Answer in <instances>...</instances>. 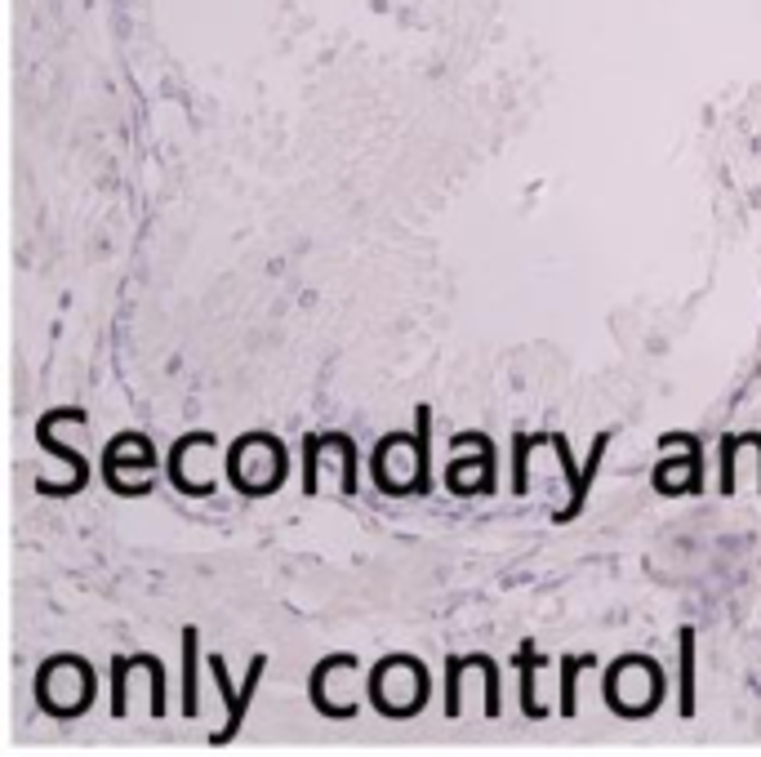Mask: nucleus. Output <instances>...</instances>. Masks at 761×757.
Wrapping results in <instances>:
<instances>
[{
    "mask_svg": "<svg viewBox=\"0 0 761 757\" xmlns=\"http://www.w3.org/2000/svg\"><path fill=\"white\" fill-rule=\"evenodd\" d=\"M530 433H517L512 436V490L526 494L530 490Z\"/></svg>",
    "mask_w": 761,
    "mask_h": 757,
    "instance_id": "16",
    "label": "nucleus"
},
{
    "mask_svg": "<svg viewBox=\"0 0 761 757\" xmlns=\"http://www.w3.org/2000/svg\"><path fill=\"white\" fill-rule=\"evenodd\" d=\"M210 673H214L218 695H223V704H227V722L210 735V744H232V740L241 735V726H245L250 704H254V695H259V682H263V673H268V655H254V659H250V673H245V686H241V691L232 686V677H227V659H223V655H210Z\"/></svg>",
    "mask_w": 761,
    "mask_h": 757,
    "instance_id": "2",
    "label": "nucleus"
},
{
    "mask_svg": "<svg viewBox=\"0 0 761 757\" xmlns=\"http://www.w3.org/2000/svg\"><path fill=\"white\" fill-rule=\"evenodd\" d=\"M321 455H326V450H321L317 433H308L303 436V494H317V490H321V473H317V468H321Z\"/></svg>",
    "mask_w": 761,
    "mask_h": 757,
    "instance_id": "19",
    "label": "nucleus"
},
{
    "mask_svg": "<svg viewBox=\"0 0 761 757\" xmlns=\"http://www.w3.org/2000/svg\"><path fill=\"white\" fill-rule=\"evenodd\" d=\"M552 441V450H556V459H561V473H566V490H570V499H566V508H556L552 513V522L556 526H570L579 513H584V503H588V490H593V482H597L601 464H605V450H610V433H597V441H593V450H588V459L579 464L575 455H570V441L561 433L547 436Z\"/></svg>",
    "mask_w": 761,
    "mask_h": 757,
    "instance_id": "1",
    "label": "nucleus"
},
{
    "mask_svg": "<svg viewBox=\"0 0 761 757\" xmlns=\"http://www.w3.org/2000/svg\"><path fill=\"white\" fill-rule=\"evenodd\" d=\"M143 668H147V677H152V717H165V664L157 659V655H134Z\"/></svg>",
    "mask_w": 761,
    "mask_h": 757,
    "instance_id": "21",
    "label": "nucleus"
},
{
    "mask_svg": "<svg viewBox=\"0 0 761 757\" xmlns=\"http://www.w3.org/2000/svg\"><path fill=\"white\" fill-rule=\"evenodd\" d=\"M334 446H338V455H343V494H357L361 486V464H357V441L347 433H334Z\"/></svg>",
    "mask_w": 761,
    "mask_h": 757,
    "instance_id": "18",
    "label": "nucleus"
},
{
    "mask_svg": "<svg viewBox=\"0 0 761 757\" xmlns=\"http://www.w3.org/2000/svg\"><path fill=\"white\" fill-rule=\"evenodd\" d=\"M695 642H699V633L690 624L677 628V713L686 722L695 717Z\"/></svg>",
    "mask_w": 761,
    "mask_h": 757,
    "instance_id": "11",
    "label": "nucleus"
},
{
    "mask_svg": "<svg viewBox=\"0 0 761 757\" xmlns=\"http://www.w3.org/2000/svg\"><path fill=\"white\" fill-rule=\"evenodd\" d=\"M129 668H134V659H129V655H111V664H108L111 717H125V700H129V691H125V677H129Z\"/></svg>",
    "mask_w": 761,
    "mask_h": 757,
    "instance_id": "15",
    "label": "nucleus"
},
{
    "mask_svg": "<svg viewBox=\"0 0 761 757\" xmlns=\"http://www.w3.org/2000/svg\"><path fill=\"white\" fill-rule=\"evenodd\" d=\"M512 664H517V673H521V713L539 722V717L547 713L544 704H539V668H547L544 650L535 647V642H521V647H517V659H512Z\"/></svg>",
    "mask_w": 761,
    "mask_h": 757,
    "instance_id": "10",
    "label": "nucleus"
},
{
    "mask_svg": "<svg viewBox=\"0 0 761 757\" xmlns=\"http://www.w3.org/2000/svg\"><path fill=\"white\" fill-rule=\"evenodd\" d=\"M472 668V655H450L445 659V717L463 713V673Z\"/></svg>",
    "mask_w": 761,
    "mask_h": 757,
    "instance_id": "14",
    "label": "nucleus"
},
{
    "mask_svg": "<svg viewBox=\"0 0 761 757\" xmlns=\"http://www.w3.org/2000/svg\"><path fill=\"white\" fill-rule=\"evenodd\" d=\"M739 441H744V446H753V450H757V459H761V433H739Z\"/></svg>",
    "mask_w": 761,
    "mask_h": 757,
    "instance_id": "22",
    "label": "nucleus"
},
{
    "mask_svg": "<svg viewBox=\"0 0 761 757\" xmlns=\"http://www.w3.org/2000/svg\"><path fill=\"white\" fill-rule=\"evenodd\" d=\"M463 446H472L477 455L468 459V455H459L454 464H450V473H445V486L454 490V494H472V486H468V473L472 468H481L486 473V494L494 490V441H490L486 433H459L454 436V450H463Z\"/></svg>",
    "mask_w": 761,
    "mask_h": 757,
    "instance_id": "8",
    "label": "nucleus"
},
{
    "mask_svg": "<svg viewBox=\"0 0 761 757\" xmlns=\"http://www.w3.org/2000/svg\"><path fill=\"white\" fill-rule=\"evenodd\" d=\"M477 673L486 677V717H499V713H503V682H499V659H490V655H477Z\"/></svg>",
    "mask_w": 761,
    "mask_h": 757,
    "instance_id": "17",
    "label": "nucleus"
},
{
    "mask_svg": "<svg viewBox=\"0 0 761 757\" xmlns=\"http://www.w3.org/2000/svg\"><path fill=\"white\" fill-rule=\"evenodd\" d=\"M76 406H58V410H45L41 419H36V446H45L50 455H58L67 468H71V477L67 482H36V490L41 494H50V499H62V494H81V490L90 486V464H85V455L81 450H71V446H62V441H54V424L58 419H67Z\"/></svg>",
    "mask_w": 761,
    "mask_h": 757,
    "instance_id": "4",
    "label": "nucleus"
},
{
    "mask_svg": "<svg viewBox=\"0 0 761 757\" xmlns=\"http://www.w3.org/2000/svg\"><path fill=\"white\" fill-rule=\"evenodd\" d=\"M593 664H597V655H566V659H561V704H556L561 717H575V713H579V673L593 668Z\"/></svg>",
    "mask_w": 761,
    "mask_h": 757,
    "instance_id": "13",
    "label": "nucleus"
},
{
    "mask_svg": "<svg viewBox=\"0 0 761 757\" xmlns=\"http://www.w3.org/2000/svg\"><path fill=\"white\" fill-rule=\"evenodd\" d=\"M744 446H739V433H726L721 436V450H717V459H721V477H717V490L721 494H735V455H739Z\"/></svg>",
    "mask_w": 761,
    "mask_h": 757,
    "instance_id": "20",
    "label": "nucleus"
},
{
    "mask_svg": "<svg viewBox=\"0 0 761 757\" xmlns=\"http://www.w3.org/2000/svg\"><path fill=\"white\" fill-rule=\"evenodd\" d=\"M178 647H183V717H196V650H201V628L196 624H187L183 633H178Z\"/></svg>",
    "mask_w": 761,
    "mask_h": 757,
    "instance_id": "12",
    "label": "nucleus"
},
{
    "mask_svg": "<svg viewBox=\"0 0 761 757\" xmlns=\"http://www.w3.org/2000/svg\"><path fill=\"white\" fill-rule=\"evenodd\" d=\"M192 450H218V436L205 433V428H192V433L178 436V441L169 446V464H165L169 482H174V490H183V494H192V499H201V494H214V482H210V477H192V473H187V459H192Z\"/></svg>",
    "mask_w": 761,
    "mask_h": 757,
    "instance_id": "5",
    "label": "nucleus"
},
{
    "mask_svg": "<svg viewBox=\"0 0 761 757\" xmlns=\"http://www.w3.org/2000/svg\"><path fill=\"white\" fill-rule=\"evenodd\" d=\"M414 473H410V494H428L433 490V410L428 401L414 406V446H410Z\"/></svg>",
    "mask_w": 761,
    "mask_h": 757,
    "instance_id": "9",
    "label": "nucleus"
},
{
    "mask_svg": "<svg viewBox=\"0 0 761 757\" xmlns=\"http://www.w3.org/2000/svg\"><path fill=\"white\" fill-rule=\"evenodd\" d=\"M120 468H138V473H152L157 468V450L147 433H116L103 450V477H108V490H120Z\"/></svg>",
    "mask_w": 761,
    "mask_h": 757,
    "instance_id": "6",
    "label": "nucleus"
},
{
    "mask_svg": "<svg viewBox=\"0 0 761 757\" xmlns=\"http://www.w3.org/2000/svg\"><path fill=\"white\" fill-rule=\"evenodd\" d=\"M659 446H681L677 459H659L651 473V486L659 494H704V446L695 433H663Z\"/></svg>",
    "mask_w": 761,
    "mask_h": 757,
    "instance_id": "3",
    "label": "nucleus"
},
{
    "mask_svg": "<svg viewBox=\"0 0 761 757\" xmlns=\"http://www.w3.org/2000/svg\"><path fill=\"white\" fill-rule=\"evenodd\" d=\"M343 668H357V655H321L317 659V668H312V677H308V700H312V708L321 713V717H329V722H347V717H357V704H338L334 695L326 691V682L334 677V673H343Z\"/></svg>",
    "mask_w": 761,
    "mask_h": 757,
    "instance_id": "7",
    "label": "nucleus"
}]
</instances>
